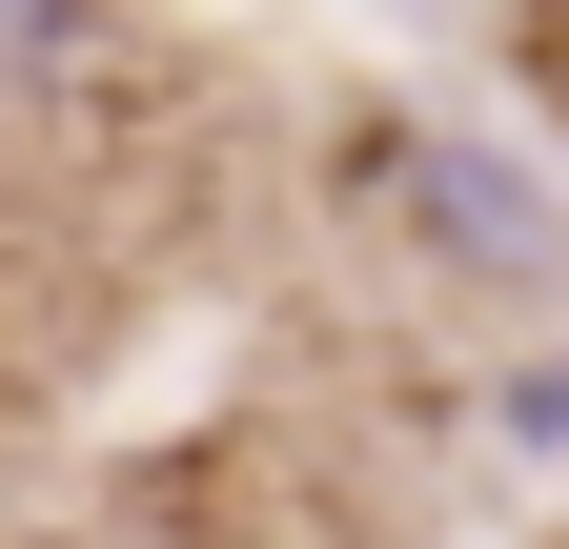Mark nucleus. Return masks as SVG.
<instances>
[{"label":"nucleus","mask_w":569,"mask_h":549,"mask_svg":"<svg viewBox=\"0 0 569 549\" xmlns=\"http://www.w3.org/2000/svg\"><path fill=\"white\" fill-rule=\"evenodd\" d=\"M387 183H407V224L427 244H448V264H509V286H529V264L569 244V203L509 163V143H468V122H427V143H387Z\"/></svg>","instance_id":"obj_1"}]
</instances>
